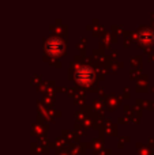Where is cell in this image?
Listing matches in <instances>:
<instances>
[{"label":"cell","instance_id":"1","mask_svg":"<svg viewBox=\"0 0 154 155\" xmlns=\"http://www.w3.org/2000/svg\"><path fill=\"white\" fill-rule=\"evenodd\" d=\"M93 76H94L93 70L90 67H86V65L79 67L78 70H76V72H75L76 82H79L81 84H89V83L93 80Z\"/></svg>","mask_w":154,"mask_h":155},{"label":"cell","instance_id":"2","mask_svg":"<svg viewBox=\"0 0 154 155\" xmlns=\"http://www.w3.org/2000/svg\"><path fill=\"white\" fill-rule=\"evenodd\" d=\"M63 49H64V44H63V41L60 40V38L52 37L46 41V51H48L49 54H52V56H59L63 52Z\"/></svg>","mask_w":154,"mask_h":155}]
</instances>
